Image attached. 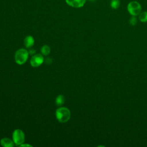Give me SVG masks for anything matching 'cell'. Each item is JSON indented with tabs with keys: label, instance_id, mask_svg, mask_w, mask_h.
Masks as SVG:
<instances>
[{
	"label": "cell",
	"instance_id": "1",
	"mask_svg": "<svg viewBox=\"0 0 147 147\" xmlns=\"http://www.w3.org/2000/svg\"><path fill=\"white\" fill-rule=\"evenodd\" d=\"M55 115L58 121L61 123H65L70 119L71 112L68 108L60 107L56 109Z\"/></svg>",
	"mask_w": 147,
	"mask_h": 147
},
{
	"label": "cell",
	"instance_id": "2",
	"mask_svg": "<svg viewBox=\"0 0 147 147\" xmlns=\"http://www.w3.org/2000/svg\"><path fill=\"white\" fill-rule=\"evenodd\" d=\"M28 56L29 52L24 48H21L16 51L14 55V60L18 65H22L27 61Z\"/></svg>",
	"mask_w": 147,
	"mask_h": 147
},
{
	"label": "cell",
	"instance_id": "3",
	"mask_svg": "<svg viewBox=\"0 0 147 147\" xmlns=\"http://www.w3.org/2000/svg\"><path fill=\"white\" fill-rule=\"evenodd\" d=\"M127 9L130 15L137 16H138L141 12L142 7L139 2L134 1L130 2L128 3L127 6Z\"/></svg>",
	"mask_w": 147,
	"mask_h": 147
},
{
	"label": "cell",
	"instance_id": "4",
	"mask_svg": "<svg viewBox=\"0 0 147 147\" xmlns=\"http://www.w3.org/2000/svg\"><path fill=\"white\" fill-rule=\"evenodd\" d=\"M13 141L17 146H20L22 144L24 143L25 137V134L21 129H16L13 133L12 135Z\"/></svg>",
	"mask_w": 147,
	"mask_h": 147
},
{
	"label": "cell",
	"instance_id": "5",
	"mask_svg": "<svg viewBox=\"0 0 147 147\" xmlns=\"http://www.w3.org/2000/svg\"><path fill=\"white\" fill-rule=\"evenodd\" d=\"M44 61V57L41 54H36L33 55L30 61V64L33 67H37L41 65Z\"/></svg>",
	"mask_w": 147,
	"mask_h": 147
},
{
	"label": "cell",
	"instance_id": "6",
	"mask_svg": "<svg viewBox=\"0 0 147 147\" xmlns=\"http://www.w3.org/2000/svg\"><path fill=\"white\" fill-rule=\"evenodd\" d=\"M65 2L70 6L76 8L82 7L84 6L86 0H65Z\"/></svg>",
	"mask_w": 147,
	"mask_h": 147
},
{
	"label": "cell",
	"instance_id": "7",
	"mask_svg": "<svg viewBox=\"0 0 147 147\" xmlns=\"http://www.w3.org/2000/svg\"><path fill=\"white\" fill-rule=\"evenodd\" d=\"M1 145L4 147H13L15 144L13 140L9 138H3L1 140Z\"/></svg>",
	"mask_w": 147,
	"mask_h": 147
},
{
	"label": "cell",
	"instance_id": "8",
	"mask_svg": "<svg viewBox=\"0 0 147 147\" xmlns=\"http://www.w3.org/2000/svg\"><path fill=\"white\" fill-rule=\"evenodd\" d=\"M24 44L26 48H30L34 45V39L32 36H28L25 38Z\"/></svg>",
	"mask_w": 147,
	"mask_h": 147
},
{
	"label": "cell",
	"instance_id": "9",
	"mask_svg": "<svg viewBox=\"0 0 147 147\" xmlns=\"http://www.w3.org/2000/svg\"><path fill=\"white\" fill-rule=\"evenodd\" d=\"M64 102H65V98L64 95H59L57 96L55 100V103L57 106H61L62 105H63Z\"/></svg>",
	"mask_w": 147,
	"mask_h": 147
},
{
	"label": "cell",
	"instance_id": "10",
	"mask_svg": "<svg viewBox=\"0 0 147 147\" xmlns=\"http://www.w3.org/2000/svg\"><path fill=\"white\" fill-rule=\"evenodd\" d=\"M41 53L43 55H45V56H47L48 55H49L51 52V48L50 47L47 45H44L42 47L41 49Z\"/></svg>",
	"mask_w": 147,
	"mask_h": 147
},
{
	"label": "cell",
	"instance_id": "11",
	"mask_svg": "<svg viewBox=\"0 0 147 147\" xmlns=\"http://www.w3.org/2000/svg\"><path fill=\"white\" fill-rule=\"evenodd\" d=\"M138 16H139L138 18L141 22H147V11L141 12Z\"/></svg>",
	"mask_w": 147,
	"mask_h": 147
},
{
	"label": "cell",
	"instance_id": "12",
	"mask_svg": "<svg viewBox=\"0 0 147 147\" xmlns=\"http://www.w3.org/2000/svg\"><path fill=\"white\" fill-rule=\"evenodd\" d=\"M120 6V2L119 0H111L110 2V6L113 9H117Z\"/></svg>",
	"mask_w": 147,
	"mask_h": 147
},
{
	"label": "cell",
	"instance_id": "13",
	"mask_svg": "<svg viewBox=\"0 0 147 147\" xmlns=\"http://www.w3.org/2000/svg\"><path fill=\"white\" fill-rule=\"evenodd\" d=\"M129 24L131 26H135L137 23V19L136 18V16H131V17L130 18L129 20Z\"/></svg>",
	"mask_w": 147,
	"mask_h": 147
},
{
	"label": "cell",
	"instance_id": "14",
	"mask_svg": "<svg viewBox=\"0 0 147 147\" xmlns=\"http://www.w3.org/2000/svg\"><path fill=\"white\" fill-rule=\"evenodd\" d=\"M45 63H46L47 64H50L52 63V59H51V58L48 57V58H47V59H45Z\"/></svg>",
	"mask_w": 147,
	"mask_h": 147
},
{
	"label": "cell",
	"instance_id": "15",
	"mask_svg": "<svg viewBox=\"0 0 147 147\" xmlns=\"http://www.w3.org/2000/svg\"><path fill=\"white\" fill-rule=\"evenodd\" d=\"M36 53V50L34 49H30L29 51V54H30V55H34Z\"/></svg>",
	"mask_w": 147,
	"mask_h": 147
},
{
	"label": "cell",
	"instance_id": "16",
	"mask_svg": "<svg viewBox=\"0 0 147 147\" xmlns=\"http://www.w3.org/2000/svg\"><path fill=\"white\" fill-rule=\"evenodd\" d=\"M20 146H32V145H29V144H24V143L22 144Z\"/></svg>",
	"mask_w": 147,
	"mask_h": 147
},
{
	"label": "cell",
	"instance_id": "17",
	"mask_svg": "<svg viewBox=\"0 0 147 147\" xmlns=\"http://www.w3.org/2000/svg\"><path fill=\"white\" fill-rule=\"evenodd\" d=\"M90 1H94V0H90Z\"/></svg>",
	"mask_w": 147,
	"mask_h": 147
}]
</instances>
